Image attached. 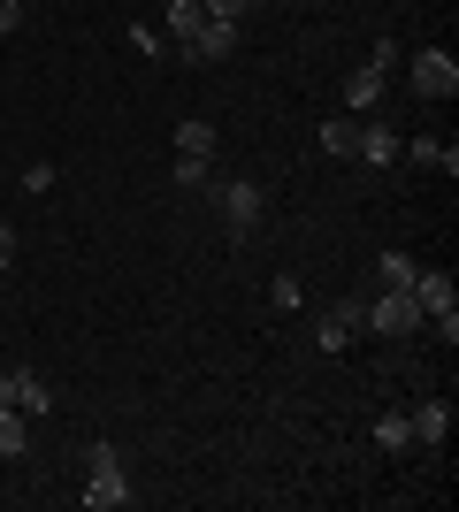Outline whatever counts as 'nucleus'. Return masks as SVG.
<instances>
[{"label": "nucleus", "mask_w": 459, "mask_h": 512, "mask_svg": "<svg viewBox=\"0 0 459 512\" xmlns=\"http://www.w3.org/2000/svg\"><path fill=\"white\" fill-rule=\"evenodd\" d=\"M207 199H215V214H222V230H230V237H253V230H261V214H268L261 184H245V176H222V184H207Z\"/></svg>", "instance_id": "nucleus-1"}, {"label": "nucleus", "mask_w": 459, "mask_h": 512, "mask_svg": "<svg viewBox=\"0 0 459 512\" xmlns=\"http://www.w3.org/2000/svg\"><path fill=\"white\" fill-rule=\"evenodd\" d=\"M398 62H406V54H398L391 39L375 46V62H360V69L345 77V115H375V107H383V92H391V69H398Z\"/></svg>", "instance_id": "nucleus-2"}, {"label": "nucleus", "mask_w": 459, "mask_h": 512, "mask_svg": "<svg viewBox=\"0 0 459 512\" xmlns=\"http://www.w3.org/2000/svg\"><path fill=\"white\" fill-rule=\"evenodd\" d=\"M85 505L92 512H115V505H131V482H123V451H115V444H92L85 451Z\"/></svg>", "instance_id": "nucleus-3"}, {"label": "nucleus", "mask_w": 459, "mask_h": 512, "mask_svg": "<svg viewBox=\"0 0 459 512\" xmlns=\"http://www.w3.org/2000/svg\"><path fill=\"white\" fill-rule=\"evenodd\" d=\"M406 291H414V306H421V321H437L444 329V344H459V291H452V276H444V268H414V283H406Z\"/></svg>", "instance_id": "nucleus-4"}, {"label": "nucleus", "mask_w": 459, "mask_h": 512, "mask_svg": "<svg viewBox=\"0 0 459 512\" xmlns=\"http://www.w3.org/2000/svg\"><path fill=\"white\" fill-rule=\"evenodd\" d=\"M406 77H414L421 100H452V92H459V62L444 54V46H421V54H406Z\"/></svg>", "instance_id": "nucleus-5"}, {"label": "nucleus", "mask_w": 459, "mask_h": 512, "mask_svg": "<svg viewBox=\"0 0 459 512\" xmlns=\"http://www.w3.org/2000/svg\"><path fill=\"white\" fill-rule=\"evenodd\" d=\"M368 329H375V337H414V329H421L414 291H383V299H368Z\"/></svg>", "instance_id": "nucleus-6"}, {"label": "nucleus", "mask_w": 459, "mask_h": 512, "mask_svg": "<svg viewBox=\"0 0 459 512\" xmlns=\"http://www.w3.org/2000/svg\"><path fill=\"white\" fill-rule=\"evenodd\" d=\"M360 329H368V299H337L322 321H314V344H322V352H345Z\"/></svg>", "instance_id": "nucleus-7"}, {"label": "nucleus", "mask_w": 459, "mask_h": 512, "mask_svg": "<svg viewBox=\"0 0 459 512\" xmlns=\"http://www.w3.org/2000/svg\"><path fill=\"white\" fill-rule=\"evenodd\" d=\"M230 54H238V23H199L192 31V46H184V62H230Z\"/></svg>", "instance_id": "nucleus-8"}, {"label": "nucleus", "mask_w": 459, "mask_h": 512, "mask_svg": "<svg viewBox=\"0 0 459 512\" xmlns=\"http://www.w3.org/2000/svg\"><path fill=\"white\" fill-rule=\"evenodd\" d=\"M8 383H16V413H31V421L54 413V383H46L39 367H8Z\"/></svg>", "instance_id": "nucleus-9"}, {"label": "nucleus", "mask_w": 459, "mask_h": 512, "mask_svg": "<svg viewBox=\"0 0 459 512\" xmlns=\"http://www.w3.org/2000/svg\"><path fill=\"white\" fill-rule=\"evenodd\" d=\"M398 153H406V146H398V130H391V123H360V153H352V161H375V169H391Z\"/></svg>", "instance_id": "nucleus-10"}, {"label": "nucleus", "mask_w": 459, "mask_h": 512, "mask_svg": "<svg viewBox=\"0 0 459 512\" xmlns=\"http://www.w3.org/2000/svg\"><path fill=\"white\" fill-rule=\"evenodd\" d=\"M406 421H414V444H444L459 413H452V398H429V406H421V413H406Z\"/></svg>", "instance_id": "nucleus-11"}, {"label": "nucleus", "mask_w": 459, "mask_h": 512, "mask_svg": "<svg viewBox=\"0 0 459 512\" xmlns=\"http://www.w3.org/2000/svg\"><path fill=\"white\" fill-rule=\"evenodd\" d=\"M398 161H414V169H444V176H459V146H444V138H414V146L398 153Z\"/></svg>", "instance_id": "nucleus-12"}, {"label": "nucleus", "mask_w": 459, "mask_h": 512, "mask_svg": "<svg viewBox=\"0 0 459 512\" xmlns=\"http://www.w3.org/2000/svg\"><path fill=\"white\" fill-rule=\"evenodd\" d=\"M199 23H207V8H199V0H169V8H161V31H169L176 46H192Z\"/></svg>", "instance_id": "nucleus-13"}, {"label": "nucleus", "mask_w": 459, "mask_h": 512, "mask_svg": "<svg viewBox=\"0 0 459 512\" xmlns=\"http://www.w3.org/2000/svg\"><path fill=\"white\" fill-rule=\"evenodd\" d=\"M322 153H329V161H352V153H360V115H337V123H322Z\"/></svg>", "instance_id": "nucleus-14"}, {"label": "nucleus", "mask_w": 459, "mask_h": 512, "mask_svg": "<svg viewBox=\"0 0 459 512\" xmlns=\"http://www.w3.org/2000/svg\"><path fill=\"white\" fill-rule=\"evenodd\" d=\"M176 153H192V161H215V123H176Z\"/></svg>", "instance_id": "nucleus-15"}, {"label": "nucleus", "mask_w": 459, "mask_h": 512, "mask_svg": "<svg viewBox=\"0 0 459 512\" xmlns=\"http://www.w3.org/2000/svg\"><path fill=\"white\" fill-rule=\"evenodd\" d=\"M23 451H31V428L16 406H0V459H23Z\"/></svg>", "instance_id": "nucleus-16"}, {"label": "nucleus", "mask_w": 459, "mask_h": 512, "mask_svg": "<svg viewBox=\"0 0 459 512\" xmlns=\"http://www.w3.org/2000/svg\"><path fill=\"white\" fill-rule=\"evenodd\" d=\"M375 444H383V451H406V444H414V421H406V413H383V421H375Z\"/></svg>", "instance_id": "nucleus-17"}, {"label": "nucleus", "mask_w": 459, "mask_h": 512, "mask_svg": "<svg viewBox=\"0 0 459 512\" xmlns=\"http://www.w3.org/2000/svg\"><path fill=\"white\" fill-rule=\"evenodd\" d=\"M268 306H276V314H299V306H306V283L299 276H276V283H268Z\"/></svg>", "instance_id": "nucleus-18"}, {"label": "nucleus", "mask_w": 459, "mask_h": 512, "mask_svg": "<svg viewBox=\"0 0 459 512\" xmlns=\"http://www.w3.org/2000/svg\"><path fill=\"white\" fill-rule=\"evenodd\" d=\"M199 8H207V16H215V23H245V16H253V8H261V0H199Z\"/></svg>", "instance_id": "nucleus-19"}, {"label": "nucleus", "mask_w": 459, "mask_h": 512, "mask_svg": "<svg viewBox=\"0 0 459 512\" xmlns=\"http://www.w3.org/2000/svg\"><path fill=\"white\" fill-rule=\"evenodd\" d=\"M406 283H414V260H406V253H383V291H406Z\"/></svg>", "instance_id": "nucleus-20"}, {"label": "nucleus", "mask_w": 459, "mask_h": 512, "mask_svg": "<svg viewBox=\"0 0 459 512\" xmlns=\"http://www.w3.org/2000/svg\"><path fill=\"white\" fill-rule=\"evenodd\" d=\"M131 46L153 62V54H169V31H153V23H131Z\"/></svg>", "instance_id": "nucleus-21"}, {"label": "nucleus", "mask_w": 459, "mask_h": 512, "mask_svg": "<svg viewBox=\"0 0 459 512\" xmlns=\"http://www.w3.org/2000/svg\"><path fill=\"white\" fill-rule=\"evenodd\" d=\"M176 184H192V192H207L215 176H207V161H192V153H176Z\"/></svg>", "instance_id": "nucleus-22"}, {"label": "nucleus", "mask_w": 459, "mask_h": 512, "mask_svg": "<svg viewBox=\"0 0 459 512\" xmlns=\"http://www.w3.org/2000/svg\"><path fill=\"white\" fill-rule=\"evenodd\" d=\"M23 192H31V199L54 192V161H31V169H23Z\"/></svg>", "instance_id": "nucleus-23"}, {"label": "nucleus", "mask_w": 459, "mask_h": 512, "mask_svg": "<svg viewBox=\"0 0 459 512\" xmlns=\"http://www.w3.org/2000/svg\"><path fill=\"white\" fill-rule=\"evenodd\" d=\"M23 16H31V8H16V0H0V31H8V39L23 31Z\"/></svg>", "instance_id": "nucleus-24"}, {"label": "nucleus", "mask_w": 459, "mask_h": 512, "mask_svg": "<svg viewBox=\"0 0 459 512\" xmlns=\"http://www.w3.org/2000/svg\"><path fill=\"white\" fill-rule=\"evenodd\" d=\"M0 268H16V230L0 222Z\"/></svg>", "instance_id": "nucleus-25"}, {"label": "nucleus", "mask_w": 459, "mask_h": 512, "mask_svg": "<svg viewBox=\"0 0 459 512\" xmlns=\"http://www.w3.org/2000/svg\"><path fill=\"white\" fill-rule=\"evenodd\" d=\"M16 8H31V0H16Z\"/></svg>", "instance_id": "nucleus-26"}]
</instances>
